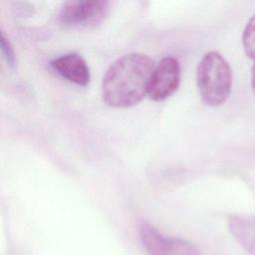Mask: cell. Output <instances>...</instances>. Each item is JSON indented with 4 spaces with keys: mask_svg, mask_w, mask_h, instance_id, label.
Listing matches in <instances>:
<instances>
[{
    "mask_svg": "<svg viewBox=\"0 0 255 255\" xmlns=\"http://www.w3.org/2000/svg\"><path fill=\"white\" fill-rule=\"evenodd\" d=\"M153 61L141 53H131L116 60L107 70L102 85L103 100L112 108H128L147 94Z\"/></svg>",
    "mask_w": 255,
    "mask_h": 255,
    "instance_id": "cell-1",
    "label": "cell"
},
{
    "mask_svg": "<svg viewBox=\"0 0 255 255\" xmlns=\"http://www.w3.org/2000/svg\"><path fill=\"white\" fill-rule=\"evenodd\" d=\"M197 87L202 101L211 107L222 105L232 86V71L217 52L207 53L200 61L196 73Z\"/></svg>",
    "mask_w": 255,
    "mask_h": 255,
    "instance_id": "cell-2",
    "label": "cell"
},
{
    "mask_svg": "<svg viewBox=\"0 0 255 255\" xmlns=\"http://www.w3.org/2000/svg\"><path fill=\"white\" fill-rule=\"evenodd\" d=\"M109 11L108 1H67L59 12V21L65 27H95L106 19Z\"/></svg>",
    "mask_w": 255,
    "mask_h": 255,
    "instance_id": "cell-3",
    "label": "cell"
},
{
    "mask_svg": "<svg viewBox=\"0 0 255 255\" xmlns=\"http://www.w3.org/2000/svg\"><path fill=\"white\" fill-rule=\"evenodd\" d=\"M179 83V62L173 57H165L152 70L147 95L154 102H162L177 90Z\"/></svg>",
    "mask_w": 255,
    "mask_h": 255,
    "instance_id": "cell-4",
    "label": "cell"
},
{
    "mask_svg": "<svg viewBox=\"0 0 255 255\" xmlns=\"http://www.w3.org/2000/svg\"><path fill=\"white\" fill-rule=\"evenodd\" d=\"M142 246L149 254H198V250L191 243L174 237H166L149 224L143 223L139 228Z\"/></svg>",
    "mask_w": 255,
    "mask_h": 255,
    "instance_id": "cell-5",
    "label": "cell"
},
{
    "mask_svg": "<svg viewBox=\"0 0 255 255\" xmlns=\"http://www.w3.org/2000/svg\"><path fill=\"white\" fill-rule=\"evenodd\" d=\"M51 67L60 76L76 85L87 86L90 82V69L78 54L62 55L51 62Z\"/></svg>",
    "mask_w": 255,
    "mask_h": 255,
    "instance_id": "cell-6",
    "label": "cell"
},
{
    "mask_svg": "<svg viewBox=\"0 0 255 255\" xmlns=\"http://www.w3.org/2000/svg\"><path fill=\"white\" fill-rule=\"evenodd\" d=\"M229 228L242 246L248 250H254V220L253 217L233 215L229 218Z\"/></svg>",
    "mask_w": 255,
    "mask_h": 255,
    "instance_id": "cell-7",
    "label": "cell"
},
{
    "mask_svg": "<svg viewBox=\"0 0 255 255\" xmlns=\"http://www.w3.org/2000/svg\"><path fill=\"white\" fill-rule=\"evenodd\" d=\"M242 43L245 49V53L251 59L254 58V17H251L250 21L247 23L243 36Z\"/></svg>",
    "mask_w": 255,
    "mask_h": 255,
    "instance_id": "cell-8",
    "label": "cell"
},
{
    "mask_svg": "<svg viewBox=\"0 0 255 255\" xmlns=\"http://www.w3.org/2000/svg\"><path fill=\"white\" fill-rule=\"evenodd\" d=\"M0 45H1L2 54L6 62L10 67L13 68L15 66V54L10 42L7 40V38L3 33H1V36H0Z\"/></svg>",
    "mask_w": 255,
    "mask_h": 255,
    "instance_id": "cell-9",
    "label": "cell"
}]
</instances>
